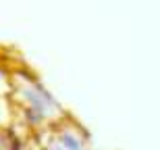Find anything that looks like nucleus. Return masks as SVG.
Returning a JSON list of instances; mask_svg holds the SVG:
<instances>
[{
	"label": "nucleus",
	"mask_w": 160,
	"mask_h": 150,
	"mask_svg": "<svg viewBox=\"0 0 160 150\" xmlns=\"http://www.w3.org/2000/svg\"><path fill=\"white\" fill-rule=\"evenodd\" d=\"M60 140H62V144H65L69 150H79V148H81L79 140H77V138H73L71 133H62V138H60Z\"/></svg>",
	"instance_id": "1"
}]
</instances>
